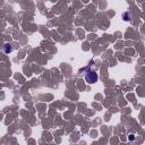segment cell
Returning <instances> with one entry per match:
<instances>
[{
  "mask_svg": "<svg viewBox=\"0 0 145 145\" xmlns=\"http://www.w3.org/2000/svg\"><path fill=\"white\" fill-rule=\"evenodd\" d=\"M98 80H99V76L95 71H89V73H86V75H85V80H86L89 84H94V83L98 82Z\"/></svg>",
  "mask_w": 145,
  "mask_h": 145,
  "instance_id": "6da1fadb",
  "label": "cell"
},
{
  "mask_svg": "<svg viewBox=\"0 0 145 145\" xmlns=\"http://www.w3.org/2000/svg\"><path fill=\"white\" fill-rule=\"evenodd\" d=\"M11 50H13L11 45H10L9 43H6L5 44V53H9V52H11Z\"/></svg>",
  "mask_w": 145,
  "mask_h": 145,
  "instance_id": "7a4b0ae2",
  "label": "cell"
}]
</instances>
